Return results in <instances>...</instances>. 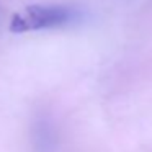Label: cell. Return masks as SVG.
Here are the masks:
<instances>
[{"instance_id": "obj_1", "label": "cell", "mask_w": 152, "mask_h": 152, "mask_svg": "<svg viewBox=\"0 0 152 152\" xmlns=\"http://www.w3.org/2000/svg\"><path fill=\"white\" fill-rule=\"evenodd\" d=\"M77 18V12L66 5H30L23 12L15 13L10 28L15 33L57 28Z\"/></svg>"}]
</instances>
